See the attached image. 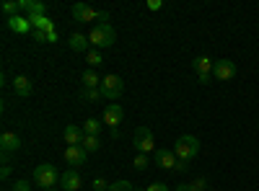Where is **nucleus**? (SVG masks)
<instances>
[{"instance_id":"nucleus-15","label":"nucleus","mask_w":259,"mask_h":191,"mask_svg":"<svg viewBox=\"0 0 259 191\" xmlns=\"http://www.w3.org/2000/svg\"><path fill=\"white\" fill-rule=\"evenodd\" d=\"M0 147H3V153H16L21 147V137L16 132H3V137H0Z\"/></svg>"},{"instance_id":"nucleus-19","label":"nucleus","mask_w":259,"mask_h":191,"mask_svg":"<svg viewBox=\"0 0 259 191\" xmlns=\"http://www.w3.org/2000/svg\"><path fill=\"white\" fill-rule=\"evenodd\" d=\"M80 126H83V132H85V135H91V137H99V132H101V124H99L96 119H89V121H83Z\"/></svg>"},{"instance_id":"nucleus-6","label":"nucleus","mask_w":259,"mask_h":191,"mask_svg":"<svg viewBox=\"0 0 259 191\" xmlns=\"http://www.w3.org/2000/svg\"><path fill=\"white\" fill-rule=\"evenodd\" d=\"M212 78L221 80V83L236 78V62H233V59H215V65H212Z\"/></svg>"},{"instance_id":"nucleus-31","label":"nucleus","mask_w":259,"mask_h":191,"mask_svg":"<svg viewBox=\"0 0 259 191\" xmlns=\"http://www.w3.org/2000/svg\"><path fill=\"white\" fill-rule=\"evenodd\" d=\"M187 168H189V165H187L184 160H179V163H177V168H174V171H177V173H182V171H187Z\"/></svg>"},{"instance_id":"nucleus-16","label":"nucleus","mask_w":259,"mask_h":191,"mask_svg":"<svg viewBox=\"0 0 259 191\" xmlns=\"http://www.w3.org/2000/svg\"><path fill=\"white\" fill-rule=\"evenodd\" d=\"M68 44H70V49H73V52H85V54H89L91 39H89V36H83V34H73Z\"/></svg>"},{"instance_id":"nucleus-32","label":"nucleus","mask_w":259,"mask_h":191,"mask_svg":"<svg viewBox=\"0 0 259 191\" xmlns=\"http://www.w3.org/2000/svg\"><path fill=\"white\" fill-rule=\"evenodd\" d=\"M0 176L8 178V176H11V165H3V171H0Z\"/></svg>"},{"instance_id":"nucleus-34","label":"nucleus","mask_w":259,"mask_h":191,"mask_svg":"<svg viewBox=\"0 0 259 191\" xmlns=\"http://www.w3.org/2000/svg\"><path fill=\"white\" fill-rule=\"evenodd\" d=\"M47 191H55V188H47Z\"/></svg>"},{"instance_id":"nucleus-13","label":"nucleus","mask_w":259,"mask_h":191,"mask_svg":"<svg viewBox=\"0 0 259 191\" xmlns=\"http://www.w3.org/2000/svg\"><path fill=\"white\" fill-rule=\"evenodd\" d=\"M156 163H158L161 168H166V171H174L177 163H179V158H177L174 150H166V147H161V150H156Z\"/></svg>"},{"instance_id":"nucleus-5","label":"nucleus","mask_w":259,"mask_h":191,"mask_svg":"<svg viewBox=\"0 0 259 191\" xmlns=\"http://www.w3.org/2000/svg\"><path fill=\"white\" fill-rule=\"evenodd\" d=\"M73 18L75 21H80V24H89V21H106L109 18V13H99V11H94L91 6H85V3H75L73 6Z\"/></svg>"},{"instance_id":"nucleus-24","label":"nucleus","mask_w":259,"mask_h":191,"mask_svg":"<svg viewBox=\"0 0 259 191\" xmlns=\"http://www.w3.org/2000/svg\"><path fill=\"white\" fill-rule=\"evenodd\" d=\"M109 191H133V183L130 181H114V183H109Z\"/></svg>"},{"instance_id":"nucleus-26","label":"nucleus","mask_w":259,"mask_h":191,"mask_svg":"<svg viewBox=\"0 0 259 191\" xmlns=\"http://www.w3.org/2000/svg\"><path fill=\"white\" fill-rule=\"evenodd\" d=\"M96 191H109V183H106L104 178H94V183H91Z\"/></svg>"},{"instance_id":"nucleus-35","label":"nucleus","mask_w":259,"mask_h":191,"mask_svg":"<svg viewBox=\"0 0 259 191\" xmlns=\"http://www.w3.org/2000/svg\"><path fill=\"white\" fill-rule=\"evenodd\" d=\"M207 191H215V188H207Z\"/></svg>"},{"instance_id":"nucleus-4","label":"nucleus","mask_w":259,"mask_h":191,"mask_svg":"<svg viewBox=\"0 0 259 191\" xmlns=\"http://www.w3.org/2000/svg\"><path fill=\"white\" fill-rule=\"evenodd\" d=\"M34 178H36V186H41V191L52 188V186L60 181V178H57V171H55V165H50V163L36 165V168H34Z\"/></svg>"},{"instance_id":"nucleus-11","label":"nucleus","mask_w":259,"mask_h":191,"mask_svg":"<svg viewBox=\"0 0 259 191\" xmlns=\"http://www.w3.org/2000/svg\"><path fill=\"white\" fill-rule=\"evenodd\" d=\"M124 119V111H122V106L119 103H109L104 109V124H109L112 130H117V124Z\"/></svg>"},{"instance_id":"nucleus-7","label":"nucleus","mask_w":259,"mask_h":191,"mask_svg":"<svg viewBox=\"0 0 259 191\" xmlns=\"http://www.w3.org/2000/svg\"><path fill=\"white\" fill-rule=\"evenodd\" d=\"M135 147H138V153H150L156 147L153 132H150L148 126H138L135 130Z\"/></svg>"},{"instance_id":"nucleus-9","label":"nucleus","mask_w":259,"mask_h":191,"mask_svg":"<svg viewBox=\"0 0 259 191\" xmlns=\"http://www.w3.org/2000/svg\"><path fill=\"white\" fill-rule=\"evenodd\" d=\"M85 153L80 145H73V147H65V163H68L70 168H78V165H83L85 163Z\"/></svg>"},{"instance_id":"nucleus-29","label":"nucleus","mask_w":259,"mask_h":191,"mask_svg":"<svg viewBox=\"0 0 259 191\" xmlns=\"http://www.w3.org/2000/svg\"><path fill=\"white\" fill-rule=\"evenodd\" d=\"M18 8H21V3H3V11L6 13H16Z\"/></svg>"},{"instance_id":"nucleus-30","label":"nucleus","mask_w":259,"mask_h":191,"mask_svg":"<svg viewBox=\"0 0 259 191\" xmlns=\"http://www.w3.org/2000/svg\"><path fill=\"white\" fill-rule=\"evenodd\" d=\"M148 8H150V11H158V8H163V3H161V0H150Z\"/></svg>"},{"instance_id":"nucleus-21","label":"nucleus","mask_w":259,"mask_h":191,"mask_svg":"<svg viewBox=\"0 0 259 191\" xmlns=\"http://www.w3.org/2000/svg\"><path fill=\"white\" fill-rule=\"evenodd\" d=\"M85 62H89V68H91V70L99 68V65H104V59H101L99 52H89V54H85Z\"/></svg>"},{"instance_id":"nucleus-10","label":"nucleus","mask_w":259,"mask_h":191,"mask_svg":"<svg viewBox=\"0 0 259 191\" xmlns=\"http://www.w3.org/2000/svg\"><path fill=\"white\" fill-rule=\"evenodd\" d=\"M60 186H62V191H78L80 188V173L75 168H68V171L60 176Z\"/></svg>"},{"instance_id":"nucleus-22","label":"nucleus","mask_w":259,"mask_h":191,"mask_svg":"<svg viewBox=\"0 0 259 191\" xmlns=\"http://www.w3.org/2000/svg\"><path fill=\"white\" fill-rule=\"evenodd\" d=\"M85 101H99L101 98V88H83V93H80Z\"/></svg>"},{"instance_id":"nucleus-28","label":"nucleus","mask_w":259,"mask_h":191,"mask_svg":"<svg viewBox=\"0 0 259 191\" xmlns=\"http://www.w3.org/2000/svg\"><path fill=\"white\" fill-rule=\"evenodd\" d=\"M145 191H168V186L156 181V183H148V186H145Z\"/></svg>"},{"instance_id":"nucleus-20","label":"nucleus","mask_w":259,"mask_h":191,"mask_svg":"<svg viewBox=\"0 0 259 191\" xmlns=\"http://www.w3.org/2000/svg\"><path fill=\"white\" fill-rule=\"evenodd\" d=\"M83 150L85 153H96L99 150V147H101V142H99V137H91V135H85V140H83Z\"/></svg>"},{"instance_id":"nucleus-14","label":"nucleus","mask_w":259,"mask_h":191,"mask_svg":"<svg viewBox=\"0 0 259 191\" xmlns=\"http://www.w3.org/2000/svg\"><path fill=\"white\" fill-rule=\"evenodd\" d=\"M13 91H16V96H21V98H29V96L34 93L31 80H29L26 75H16V78H13Z\"/></svg>"},{"instance_id":"nucleus-17","label":"nucleus","mask_w":259,"mask_h":191,"mask_svg":"<svg viewBox=\"0 0 259 191\" xmlns=\"http://www.w3.org/2000/svg\"><path fill=\"white\" fill-rule=\"evenodd\" d=\"M80 83H83V88H99L101 86V80H99V75L94 70H85L80 75Z\"/></svg>"},{"instance_id":"nucleus-8","label":"nucleus","mask_w":259,"mask_h":191,"mask_svg":"<svg viewBox=\"0 0 259 191\" xmlns=\"http://www.w3.org/2000/svg\"><path fill=\"white\" fill-rule=\"evenodd\" d=\"M212 65H215V62H212L210 57H194L192 68H194V73H197L200 83H210V78H212Z\"/></svg>"},{"instance_id":"nucleus-23","label":"nucleus","mask_w":259,"mask_h":191,"mask_svg":"<svg viewBox=\"0 0 259 191\" xmlns=\"http://www.w3.org/2000/svg\"><path fill=\"white\" fill-rule=\"evenodd\" d=\"M133 168H135V171H145V168H148V158H145V153H138V158L133 160Z\"/></svg>"},{"instance_id":"nucleus-33","label":"nucleus","mask_w":259,"mask_h":191,"mask_svg":"<svg viewBox=\"0 0 259 191\" xmlns=\"http://www.w3.org/2000/svg\"><path fill=\"white\" fill-rule=\"evenodd\" d=\"M177 191H192V188H189V183H182V186H177Z\"/></svg>"},{"instance_id":"nucleus-25","label":"nucleus","mask_w":259,"mask_h":191,"mask_svg":"<svg viewBox=\"0 0 259 191\" xmlns=\"http://www.w3.org/2000/svg\"><path fill=\"white\" fill-rule=\"evenodd\" d=\"M205 186H207V181H205V178H194V181L189 183V188H192V191H207Z\"/></svg>"},{"instance_id":"nucleus-1","label":"nucleus","mask_w":259,"mask_h":191,"mask_svg":"<svg viewBox=\"0 0 259 191\" xmlns=\"http://www.w3.org/2000/svg\"><path fill=\"white\" fill-rule=\"evenodd\" d=\"M89 39H91V44H94V47L106 49V47H112L114 41H117V31H114V26H112V24H99V26H94V29H91Z\"/></svg>"},{"instance_id":"nucleus-3","label":"nucleus","mask_w":259,"mask_h":191,"mask_svg":"<svg viewBox=\"0 0 259 191\" xmlns=\"http://www.w3.org/2000/svg\"><path fill=\"white\" fill-rule=\"evenodd\" d=\"M99 88H101V98L117 101L122 96V91H124V83H122L119 75H106V78H101V86Z\"/></svg>"},{"instance_id":"nucleus-18","label":"nucleus","mask_w":259,"mask_h":191,"mask_svg":"<svg viewBox=\"0 0 259 191\" xmlns=\"http://www.w3.org/2000/svg\"><path fill=\"white\" fill-rule=\"evenodd\" d=\"M8 26H11L13 31H29L31 21H24V18H18V16H11V18H8Z\"/></svg>"},{"instance_id":"nucleus-12","label":"nucleus","mask_w":259,"mask_h":191,"mask_svg":"<svg viewBox=\"0 0 259 191\" xmlns=\"http://www.w3.org/2000/svg\"><path fill=\"white\" fill-rule=\"evenodd\" d=\"M62 137H65V142H68V147H73V145H83L85 132H83V126H78V124H68L65 132H62Z\"/></svg>"},{"instance_id":"nucleus-27","label":"nucleus","mask_w":259,"mask_h":191,"mask_svg":"<svg viewBox=\"0 0 259 191\" xmlns=\"http://www.w3.org/2000/svg\"><path fill=\"white\" fill-rule=\"evenodd\" d=\"M13 191H31V183L29 181H16L13 183Z\"/></svg>"},{"instance_id":"nucleus-2","label":"nucleus","mask_w":259,"mask_h":191,"mask_svg":"<svg viewBox=\"0 0 259 191\" xmlns=\"http://www.w3.org/2000/svg\"><path fill=\"white\" fill-rule=\"evenodd\" d=\"M174 153H177L179 160L189 163L192 158H197V153H200V140L192 137V135H182L177 140V145H174Z\"/></svg>"}]
</instances>
